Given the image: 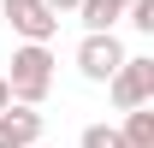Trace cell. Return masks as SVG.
Wrapping results in <instances>:
<instances>
[{"label":"cell","mask_w":154,"mask_h":148,"mask_svg":"<svg viewBox=\"0 0 154 148\" xmlns=\"http://www.w3.org/2000/svg\"><path fill=\"white\" fill-rule=\"evenodd\" d=\"M48 6H54V12H77V0H48Z\"/></svg>","instance_id":"30bf717a"},{"label":"cell","mask_w":154,"mask_h":148,"mask_svg":"<svg viewBox=\"0 0 154 148\" xmlns=\"http://www.w3.org/2000/svg\"><path fill=\"white\" fill-rule=\"evenodd\" d=\"M119 59H125V42H119L113 30H83V42H77V71L89 77V83H107V77L119 71Z\"/></svg>","instance_id":"3957f363"},{"label":"cell","mask_w":154,"mask_h":148,"mask_svg":"<svg viewBox=\"0 0 154 148\" xmlns=\"http://www.w3.org/2000/svg\"><path fill=\"white\" fill-rule=\"evenodd\" d=\"M54 48L48 42H24L18 54H12V71H6V89H12V101H30V107H42L48 95H54Z\"/></svg>","instance_id":"6da1fadb"},{"label":"cell","mask_w":154,"mask_h":148,"mask_svg":"<svg viewBox=\"0 0 154 148\" xmlns=\"http://www.w3.org/2000/svg\"><path fill=\"white\" fill-rule=\"evenodd\" d=\"M77 18H83V30H113L125 18V0H77Z\"/></svg>","instance_id":"52a82bcc"},{"label":"cell","mask_w":154,"mask_h":148,"mask_svg":"<svg viewBox=\"0 0 154 148\" xmlns=\"http://www.w3.org/2000/svg\"><path fill=\"white\" fill-rule=\"evenodd\" d=\"M42 136V113L30 101H6L0 107V148H30Z\"/></svg>","instance_id":"5b68a950"},{"label":"cell","mask_w":154,"mask_h":148,"mask_svg":"<svg viewBox=\"0 0 154 148\" xmlns=\"http://www.w3.org/2000/svg\"><path fill=\"white\" fill-rule=\"evenodd\" d=\"M125 18H131V30L154 36V0H125Z\"/></svg>","instance_id":"9c48e42d"},{"label":"cell","mask_w":154,"mask_h":148,"mask_svg":"<svg viewBox=\"0 0 154 148\" xmlns=\"http://www.w3.org/2000/svg\"><path fill=\"white\" fill-rule=\"evenodd\" d=\"M77 148H119V125H83Z\"/></svg>","instance_id":"ba28073f"},{"label":"cell","mask_w":154,"mask_h":148,"mask_svg":"<svg viewBox=\"0 0 154 148\" xmlns=\"http://www.w3.org/2000/svg\"><path fill=\"white\" fill-rule=\"evenodd\" d=\"M107 95H113L119 113L154 101V59H148V54H125V59H119V71L107 77Z\"/></svg>","instance_id":"7a4b0ae2"},{"label":"cell","mask_w":154,"mask_h":148,"mask_svg":"<svg viewBox=\"0 0 154 148\" xmlns=\"http://www.w3.org/2000/svg\"><path fill=\"white\" fill-rule=\"evenodd\" d=\"M30 148H48V142H42V136H36V142H30Z\"/></svg>","instance_id":"7c38bea8"},{"label":"cell","mask_w":154,"mask_h":148,"mask_svg":"<svg viewBox=\"0 0 154 148\" xmlns=\"http://www.w3.org/2000/svg\"><path fill=\"white\" fill-rule=\"evenodd\" d=\"M119 148H154V101H142V107H125Z\"/></svg>","instance_id":"8992f818"},{"label":"cell","mask_w":154,"mask_h":148,"mask_svg":"<svg viewBox=\"0 0 154 148\" xmlns=\"http://www.w3.org/2000/svg\"><path fill=\"white\" fill-rule=\"evenodd\" d=\"M0 18L12 24L24 42H54L59 36V12L48 0H0Z\"/></svg>","instance_id":"277c9868"},{"label":"cell","mask_w":154,"mask_h":148,"mask_svg":"<svg viewBox=\"0 0 154 148\" xmlns=\"http://www.w3.org/2000/svg\"><path fill=\"white\" fill-rule=\"evenodd\" d=\"M6 101H12V89H6V77H0V107H6Z\"/></svg>","instance_id":"8fae6325"}]
</instances>
